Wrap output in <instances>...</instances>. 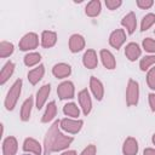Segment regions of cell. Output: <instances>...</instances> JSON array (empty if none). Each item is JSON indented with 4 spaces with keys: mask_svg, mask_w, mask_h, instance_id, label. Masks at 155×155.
Here are the masks:
<instances>
[{
    "mask_svg": "<svg viewBox=\"0 0 155 155\" xmlns=\"http://www.w3.org/2000/svg\"><path fill=\"white\" fill-rule=\"evenodd\" d=\"M74 140L70 136H64L59 131V121H54L48 128L44 139V155H51L53 151H61L67 149Z\"/></svg>",
    "mask_w": 155,
    "mask_h": 155,
    "instance_id": "obj_1",
    "label": "cell"
},
{
    "mask_svg": "<svg viewBox=\"0 0 155 155\" xmlns=\"http://www.w3.org/2000/svg\"><path fill=\"white\" fill-rule=\"evenodd\" d=\"M22 80L21 79H17L13 85L11 86V88L8 90L7 92V96L5 98V107L7 110H13V108L16 107L17 104V101L19 98V94H21V90H22Z\"/></svg>",
    "mask_w": 155,
    "mask_h": 155,
    "instance_id": "obj_2",
    "label": "cell"
},
{
    "mask_svg": "<svg viewBox=\"0 0 155 155\" xmlns=\"http://www.w3.org/2000/svg\"><path fill=\"white\" fill-rule=\"evenodd\" d=\"M138 97H139V86L138 82L130 79L127 84V90H126V103L128 107L137 105L138 103Z\"/></svg>",
    "mask_w": 155,
    "mask_h": 155,
    "instance_id": "obj_3",
    "label": "cell"
},
{
    "mask_svg": "<svg viewBox=\"0 0 155 155\" xmlns=\"http://www.w3.org/2000/svg\"><path fill=\"white\" fill-rule=\"evenodd\" d=\"M38 45H39V38H38V35L35 33H28V34H25L21 39V41L18 44L21 51L34 50V48L38 47Z\"/></svg>",
    "mask_w": 155,
    "mask_h": 155,
    "instance_id": "obj_4",
    "label": "cell"
},
{
    "mask_svg": "<svg viewBox=\"0 0 155 155\" xmlns=\"http://www.w3.org/2000/svg\"><path fill=\"white\" fill-rule=\"evenodd\" d=\"M84 125V121L82 120H73V119H62L59 121V127L68 132V133H71V134H75L78 133L81 127Z\"/></svg>",
    "mask_w": 155,
    "mask_h": 155,
    "instance_id": "obj_5",
    "label": "cell"
},
{
    "mask_svg": "<svg viewBox=\"0 0 155 155\" xmlns=\"http://www.w3.org/2000/svg\"><path fill=\"white\" fill-rule=\"evenodd\" d=\"M74 93H75V88L71 81H64L59 84L57 87V94L59 99H71L74 98Z\"/></svg>",
    "mask_w": 155,
    "mask_h": 155,
    "instance_id": "obj_6",
    "label": "cell"
},
{
    "mask_svg": "<svg viewBox=\"0 0 155 155\" xmlns=\"http://www.w3.org/2000/svg\"><path fill=\"white\" fill-rule=\"evenodd\" d=\"M78 98H79V103H80V107L82 109V113L85 115H88L91 109H92V101H91V97H90L87 88L81 90L78 94Z\"/></svg>",
    "mask_w": 155,
    "mask_h": 155,
    "instance_id": "obj_7",
    "label": "cell"
},
{
    "mask_svg": "<svg viewBox=\"0 0 155 155\" xmlns=\"http://www.w3.org/2000/svg\"><path fill=\"white\" fill-rule=\"evenodd\" d=\"M125 41H126V33H125L124 29H116L109 36V44H110V46H113L116 50H119Z\"/></svg>",
    "mask_w": 155,
    "mask_h": 155,
    "instance_id": "obj_8",
    "label": "cell"
},
{
    "mask_svg": "<svg viewBox=\"0 0 155 155\" xmlns=\"http://www.w3.org/2000/svg\"><path fill=\"white\" fill-rule=\"evenodd\" d=\"M90 88L94 96V98L97 101H102L103 99V96H104V87H103V84L94 76H91L90 78Z\"/></svg>",
    "mask_w": 155,
    "mask_h": 155,
    "instance_id": "obj_9",
    "label": "cell"
},
{
    "mask_svg": "<svg viewBox=\"0 0 155 155\" xmlns=\"http://www.w3.org/2000/svg\"><path fill=\"white\" fill-rule=\"evenodd\" d=\"M18 149V143L17 139L12 136L5 138V140L2 142V154L4 155H16Z\"/></svg>",
    "mask_w": 155,
    "mask_h": 155,
    "instance_id": "obj_10",
    "label": "cell"
},
{
    "mask_svg": "<svg viewBox=\"0 0 155 155\" xmlns=\"http://www.w3.org/2000/svg\"><path fill=\"white\" fill-rule=\"evenodd\" d=\"M85 47V39L79 34H73L69 39V50L74 53L80 52Z\"/></svg>",
    "mask_w": 155,
    "mask_h": 155,
    "instance_id": "obj_11",
    "label": "cell"
},
{
    "mask_svg": "<svg viewBox=\"0 0 155 155\" xmlns=\"http://www.w3.org/2000/svg\"><path fill=\"white\" fill-rule=\"evenodd\" d=\"M82 63L87 69H94L98 64V58H97V53L94 50H87L82 57Z\"/></svg>",
    "mask_w": 155,
    "mask_h": 155,
    "instance_id": "obj_12",
    "label": "cell"
},
{
    "mask_svg": "<svg viewBox=\"0 0 155 155\" xmlns=\"http://www.w3.org/2000/svg\"><path fill=\"white\" fill-rule=\"evenodd\" d=\"M140 53H142V50L138 46V44H136V42H130L125 47V54L131 62L138 59L140 57Z\"/></svg>",
    "mask_w": 155,
    "mask_h": 155,
    "instance_id": "obj_13",
    "label": "cell"
},
{
    "mask_svg": "<svg viewBox=\"0 0 155 155\" xmlns=\"http://www.w3.org/2000/svg\"><path fill=\"white\" fill-rule=\"evenodd\" d=\"M70 73H71V68L69 64H65V63H58L52 68V74L57 79H64L69 76Z\"/></svg>",
    "mask_w": 155,
    "mask_h": 155,
    "instance_id": "obj_14",
    "label": "cell"
},
{
    "mask_svg": "<svg viewBox=\"0 0 155 155\" xmlns=\"http://www.w3.org/2000/svg\"><path fill=\"white\" fill-rule=\"evenodd\" d=\"M23 150L33 153L34 155H41V145L34 138H25L23 143Z\"/></svg>",
    "mask_w": 155,
    "mask_h": 155,
    "instance_id": "obj_15",
    "label": "cell"
},
{
    "mask_svg": "<svg viewBox=\"0 0 155 155\" xmlns=\"http://www.w3.org/2000/svg\"><path fill=\"white\" fill-rule=\"evenodd\" d=\"M122 153L124 155H136L138 153V142L133 137L126 138L122 145Z\"/></svg>",
    "mask_w": 155,
    "mask_h": 155,
    "instance_id": "obj_16",
    "label": "cell"
},
{
    "mask_svg": "<svg viewBox=\"0 0 155 155\" xmlns=\"http://www.w3.org/2000/svg\"><path fill=\"white\" fill-rule=\"evenodd\" d=\"M121 24L126 28L128 34H133L137 27V19H136V15L133 12L127 13L122 19H121Z\"/></svg>",
    "mask_w": 155,
    "mask_h": 155,
    "instance_id": "obj_17",
    "label": "cell"
},
{
    "mask_svg": "<svg viewBox=\"0 0 155 155\" xmlns=\"http://www.w3.org/2000/svg\"><path fill=\"white\" fill-rule=\"evenodd\" d=\"M99 54H101L102 63H103V65H104L107 69H110V70H111V69H114V68L116 67L115 57H114V54H113L110 51H108V50H101Z\"/></svg>",
    "mask_w": 155,
    "mask_h": 155,
    "instance_id": "obj_18",
    "label": "cell"
},
{
    "mask_svg": "<svg viewBox=\"0 0 155 155\" xmlns=\"http://www.w3.org/2000/svg\"><path fill=\"white\" fill-rule=\"evenodd\" d=\"M50 91H51V86L50 84H46L44 85L42 87H40V90L36 92V108L38 109H41L50 94Z\"/></svg>",
    "mask_w": 155,
    "mask_h": 155,
    "instance_id": "obj_19",
    "label": "cell"
},
{
    "mask_svg": "<svg viewBox=\"0 0 155 155\" xmlns=\"http://www.w3.org/2000/svg\"><path fill=\"white\" fill-rule=\"evenodd\" d=\"M57 41V34L54 31H50V30H44L41 34V45L45 48H50L52 46H54Z\"/></svg>",
    "mask_w": 155,
    "mask_h": 155,
    "instance_id": "obj_20",
    "label": "cell"
},
{
    "mask_svg": "<svg viewBox=\"0 0 155 155\" xmlns=\"http://www.w3.org/2000/svg\"><path fill=\"white\" fill-rule=\"evenodd\" d=\"M44 73H45V67L42 64H40L39 67L31 69L29 73H28V80L31 85H36L44 76Z\"/></svg>",
    "mask_w": 155,
    "mask_h": 155,
    "instance_id": "obj_21",
    "label": "cell"
},
{
    "mask_svg": "<svg viewBox=\"0 0 155 155\" xmlns=\"http://www.w3.org/2000/svg\"><path fill=\"white\" fill-rule=\"evenodd\" d=\"M13 71H15V63L10 61V62H7L4 65V68L0 71V84L4 85L11 78V75L13 74Z\"/></svg>",
    "mask_w": 155,
    "mask_h": 155,
    "instance_id": "obj_22",
    "label": "cell"
},
{
    "mask_svg": "<svg viewBox=\"0 0 155 155\" xmlns=\"http://www.w3.org/2000/svg\"><path fill=\"white\" fill-rule=\"evenodd\" d=\"M56 114H57L56 102L52 101V102H50V103L47 104L46 110H45V113H44V115H42V117H41V122H44V124L50 122L51 120H53V117L56 116Z\"/></svg>",
    "mask_w": 155,
    "mask_h": 155,
    "instance_id": "obj_23",
    "label": "cell"
},
{
    "mask_svg": "<svg viewBox=\"0 0 155 155\" xmlns=\"http://www.w3.org/2000/svg\"><path fill=\"white\" fill-rule=\"evenodd\" d=\"M85 12L88 17H96L101 13V1L99 0H92L90 1L86 7H85Z\"/></svg>",
    "mask_w": 155,
    "mask_h": 155,
    "instance_id": "obj_24",
    "label": "cell"
},
{
    "mask_svg": "<svg viewBox=\"0 0 155 155\" xmlns=\"http://www.w3.org/2000/svg\"><path fill=\"white\" fill-rule=\"evenodd\" d=\"M31 107H33V97L27 98L21 108V120L22 121H28L30 117V113H31Z\"/></svg>",
    "mask_w": 155,
    "mask_h": 155,
    "instance_id": "obj_25",
    "label": "cell"
},
{
    "mask_svg": "<svg viewBox=\"0 0 155 155\" xmlns=\"http://www.w3.org/2000/svg\"><path fill=\"white\" fill-rule=\"evenodd\" d=\"M13 44L7 42V41H1L0 42V57L1 58H6L8 56H11L13 53Z\"/></svg>",
    "mask_w": 155,
    "mask_h": 155,
    "instance_id": "obj_26",
    "label": "cell"
},
{
    "mask_svg": "<svg viewBox=\"0 0 155 155\" xmlns=\"http://www.w3.org/2000/svg\"><path fill=\"white\" fill-rule=\"evenodd\" d=\"M40 61H41V56H40V53H38V52L28 53V54H25V57H24V64H25L27 67H33V65L38 64Z\"/></svg>",
    "mask_w": 155,
    "mask_h": 155,
    "instance_id": "obj_27",
    "label": "cell"
},
{
    "mask_svg": "<svg viewBox=\"0 0 155 155\" xmlns=\"http://www.w3.org/2000/svg\"><path fill=\"white\" fill-rule=\"evenodd\" d=\"M63 113L70 117H78L80 114V110L75 103H68L63 107Z\"/></svg>",
    "mask_w": 155,
    "mask_h": 155,
    "instance_id": "obj_28",
    "label": "cell"
},
{
    "mask_svg": "<svg viewBox=\"0 0 155 155\" xmlns=\"http://www.w3.org/2000/svg\"><path fill=\"white\" fill-rule=\"evenodd\" d=\"M155 23V15L154 13H148L143 17L142 23H140V30H148L153 24Z\"/></svg>",
    "mask_w": 155,
    "mask_h": 155,
    "instance_id": "obj_29",
    "label": "cell"
},
{
    "mask_svg": "<svg viewBox=\"0 0 155 155\" xmlns=\"http://www.w3.org/2000/svg\"><path fill=\"white\" fill-rule=\"evenodd\" d=\"M154 63H155V54L145 56V57H143V58L140 59V62H139V68H140V70L145 71V70H148Z\"/></svg>",
    "mask_w": 155,
    "mask_h": 155,
    "instance_id": "obj_30",
    "label": "cell"
},
{
    "mask_svg": "<svg viewBox=\"0 0 155 155\" xmlns=\"http://www.w3.org/2000/svg\"><path fill=\"white\" fill-rule=\"evenodd\" d=\"M143 48H144L147 52L155 53V40L151 39V38H145V39L143 40Z\"/></svg>",
    "mask_w": 155,
    "mask_h": 155,
    "instance_id": "obj_31",
    "label": "cell"
},
{
    "mask_svg": "<svg viewBox=\"0 0 155 155\" xmlns=\"http://www.w3.org/2000/svg\"><path fill=\"white\" fill-rule=\"evenodd\" d=\"M147 84L151 90H155V67L149 69L147 74Z\"/></svg>",
    "mask_w": 155,
    "mask_h": 155,
    "instance_id": "obj_32",
    "label": "cell"
},
{
    "mask_svg": "<svg viewBox=\"0 0 155 155\" xmlns=\"http://www.w3.org/2000/svg\"><path fill=\"white\" fill-rule=\"evenodd\" d=\"M122 4L121 0H105V6L109 10H116L117 7H120Z\"/></svg>",
    "mask_w": 155,
    "mask_h": 155,
    "instance_id": "obj_33",
    "label": "cell"
},
{
    "mask_svg": "<svg viewBox=\"0 0 155 155\" xmlns=\"http://www.w3.org/2000/svg\"><path fill=\"white\" fill-rule=\"evenodd\" d=\"M154 1L153 0H137V6L142 10H148L153 6Z\"/></svg>",
    "mask_w": 155,
    "mask_h": 155,
    "instance_id": "obj_34",
    "label": "cell"
},
{
    "mask_svg": "<svg viewBox=\"0 0 155 155\" xmlns=\"http://www.w3.org/2000/svg\"><path fill=\"white\" fill-rule=\"evenodd\" d=\"M96 153H97L96 145L90 144V145H87V147H86V148L82 150V153H81L80 155H96Z\"/></svg>",
    "mask_w": 155,
    "mask_h": 155,
    "instance_id": "obj_35",
    "label": "cell"
},
{
    "mask_svg": "<svg viewBox=\"0 0 155 155\" xmlns=\"http://www.w3.org/2000/svg\"><path fill=\"white\" fill-rule=\"evenodd\" d=\"M149 105L153 111H155V93H149Z\"/></svg>",
    "mask_w": 155,
    "mask_h": 155,
    "instance_id": "obj_36",
    "label": "cell"
},
{
    "mask_svg": "<svg viewBox=\"0 0 155 155\" xmlns=\"http://www.w3.org/2000/svg\"><path fill=\"white\" fill-rule=\"evenodd\" d=\"M143 155H155V149H153V148H147V149H144Z\"/></svg>",
    "mask_w": 155,
    "mask_h": 155,
    "instance_id": "obj_37",
    "label": "cell"
},
{
    "mask_svg": "<svg viewBox=\"0 0 155 155\" xmlns=\"http://www.w3.org/2000/svg\"><path fill=\"white\" fill-rule=\"evenodd\" d=\"M61 155H76V151H75V150H68V151L62 153Z\"/></svg>",
    "mask_w": 155,
    "mask_h": 155,
    "instance_id": "obj_38",
    "label": "cell"
},
{
    "mask_svg": "<svg viewBox=\"0 0 155 155\" xmlns=\"http://www.w3.org/2000/svg\"><path fill=\"white\" fill-rule=\"evenodd\" d=\"M153 143H154V144H155V133H154V134H153Z\"/></svg>",
    "mask_w": 155,
    "mask_h": 155,
    "instance_id": "obj_39",
    "label": "cell"
},
{
    "mask_svg": "<svg viewBox=\"0 0 155 155\" xmlns=\"http://www.w3.org/2000/svg\"><path fill=\"white\" fill-rule=\"evenodd\" d=\"M23 155H29V154H23Z\"/></svg>",
    "mask_w": 155,
    "mask_h": 155,
    "instance_id": "obj_40",
    "label": "cell"
},
{
    "mask_svg": "<svg viewBox=\"0 0 155 155\" xmlns=\"http://www.w3.org/2000/svg\"><path fill=\"white\" fill-rule=\"evenodd\" d=\"M154 33H155V30H154Z\"/></svg>",
    "mask_w": 155,
    "mask_h": 155,
    "instance_id": "obj_41",
    "label": "cell"
}]
</instances>
